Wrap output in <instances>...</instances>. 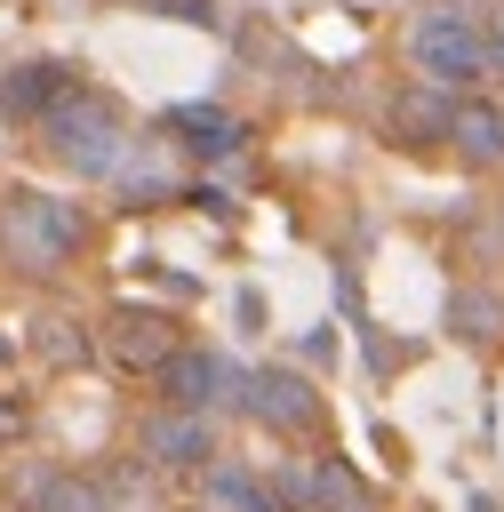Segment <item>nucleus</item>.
<instances>
[{
    "instance_id": "obj_15",
    "label": "nucleus",
    "mask_w": 504,
    "mask_h": 512,
    "mask_svg": "<svg viewBox=\"0 0 504 512\" xmlns=\"http://www.w3.org/2000/svg\"><path fill=\"white\" fill-rule=\"evenodd\" d=\"M208 512H280V496H272L256 472L216 464V472H208Z\"/></svg>"
},
{
    "instance_id": "obj_11",
    "label": "nucleus",
    "mask_w": 504,
    "mask_h": 512,
    "mask_svg": "<svg viewBox=\"0 0 504 512\" xmlns=\"http://www.w3.org/2000/svg\"><path fill=\"white\" fill-rule=\"evenodd\" d=\"M304 512H376V496L360 488V472H352V464L320 456V464L304 472Z\"/></svg>"
},
{
    "instance_id": "obj_2",
    "label": "nucleus",
    "mask_w": 504,
    "mask_h": 512,
    "mask_svg": "<svg viewBox=\"0 0 504 512\" xmlns=\"http://www.w3.org/2000/svg\"><path fill=\"white\" fill-rule=\"evenodd\" d=\"M32 128H40V144H48L72 176H112L120 152H128V120H120V104H112L104 88H80V80H64V96H56Z\"/></svg>"
},
{
    "instance_id": "obj_13",
    "label": "nucleus",
    "mask_w": 504,
    "mask_h": 512,
    "mask_svg": "<svg viewBox=\"0 0 504 512\" xmlns=\"http://www.w3.org/2000/svg\"><path fill=\"white\" fill-rule=\"evenodd\" d=\"M32 512H112V496L88 472H40L32 480Z\"/></svg>"
},
{
    "instance_id": "obj_19",
    "label": "nucleus",
    "mask_w": 504,
    "mask_h": 512,
    "mask_svg": "<svg viewBox=\"0 0 504 512\" xmlns=\"http://www.w3.org/2000/svg\"><path fill=\"white\" fill-rule=\"evenodd\" d=\"M192 512H208V504H192Z\"/></svg>"
},
{
    "instance_id": "obj_12",
    "label": "nucleus",
    "mask_w": 504,
    "mask_h": 512,
    "mask_svg": "<svg viewBox=\"0 0 504 512\" xmlns=\"http://www.w3.org/2000/svg\"><path fill=\"white\" fill-rule=\"evenodd\" d=\"M448 112H456V96L424 80L416 96H400V104H392V128H400V144H432V136H448Z\"/></svg>"
},
{
    "instance_id": "obj_6",
    "label": "nucleus",
    "mask_w": 504,
    "mask_h": 512,
    "mask_svg": "<svg viewBox=\"0 0 504 512\" xmlns=\"http://www.w3.org/2000/svg\"><path fill=\"white\" fill-rule=\"evenodd\" d=\"M152 384H160V400L168 408H208V400H224V384H240L216 352H200V344H176L160 368H152Z\"/></svg>"
},
{
    "instance_id": "obj_10",
    "label": "nucleus",
    "mask_w": 504,
    "mask_h": 512,
    "mask_svg": "<svg viewBox=\"0 0 504 512\" xmlns=\"http://www.w3.org/2000/svg\"><path fill=\"white\" fill-rule=\"evenodd\" d=\"M64 80H72V64H16L0 80V120H40L64 96Z\"/></svg>"
},
{
    "instance_id": "obj_3",
    "label": "nucleus",
    "mask_w": 504,
    "mask_h": 512,
    "mask_svg": "<svg viewBox=\"0 0 504 512\" xmlns=\"http://www.w3.org/2000/svg\"><path fill=\"white\" fill-rule=\"evenodd\" d=\"M408 56H416V72L432 80V88H472V80H488V24L472 16V8H456V0H440L416 32H408Z\"/></svg>"
},
{
    "instance_id": "obj_7",
    "label": "nucleus",
    "mask_w": 504,
    "mask_h": 512,
    "mask_svg": "<svg viewBox=\"0 0 504 512\" xmlns=\"http://www.w3.org/2000/svg\"><path fill=\"white\" fill-rule=\"evenodd\" d=\"M104 352L120 360V368H136V376H152L168 352H176V328L160 320V312H144V304H120L112 320H104Z\"/></svg>"
},
{
    "instance_id": "obj_9",
    "label": "nucleus",
    "mask_w": 504,
    "mask_h": 512,
    "mask_svg": "<svg viewBox=\"0 0 504 512\" xmlns=\"http://www.w3.org/2000/svg\"><path fill=\"white\" fill-rule=\"evenodd\" d=\"M168 128H176V144H184V152H200V160H232V152H240V136H248V128H240L232 112H216V104H176V112H168Z\"/></svg>"
},
{
    "instance_id": "obj_16",
    "label": "nucleus",
    "mask_w": 504,
    "mask_h": 512,
    "mask_svg": "<svg viewBox=\"0 0 504 512\" xmlns=\"http://www.w3.org/2000/svg\"><path fill=\"white\" fill-rule=\"evenodd\" d=\"M40 328H48V336H40V352H48V360H80V352H88V336H80L72 320H40Z\"/></svg>"
},
{
    "instance_id": "obj_18",
    "label": "nucleus",
    "mask_w": 504,
    "mask_h": 512,
    "mask_svg": "<svg viewBox=\"0 0 504 512\" xmlns=\"http://www.w3.org/2000/svg\"><path fill=\"white\" fill-rule=\"evenodd\" d=\"M8 360H16V344H8V336H0V368H8Z\"/></svg>"
},
{
    "instance_id": "obj_17",
    "label": "nucleus",
    "mask_w": 504,
    "mask_h": 512,
    "mask_svg": "<svg viewBox=\"0 0 504 512\" xmlns=\"http://www.w3.org/2000/svg\"><path fill=\"white\" fill-rule=\"evenodd\" d=\"M488 72H504V16L488 24Z\"/></svg>"
},
{
    "instance_id": "obj_14",
    "label": "nucleus",
    "mask_w": 504,
    "mask_h": 512,
    "mask_svg": "<svg viewBox=\"0 0 504 512\" xmlns=\"http://www.w3.org/2000/svg\"><path fill=\"white\" fill-rule=\"evenodd\" d=\"M448 328H456L464 344H496V336H504V296H488V288H456V296H448Z\"/></svg>"
},
{
    "instance_id": "obj_8",
    "label": "nucleus",
    "mask_w": 504,
    "mask_h": 512,
    "mask_svg": "<svg viewBox=\"0 0 504 512\" xmlns=\"http://www.w3.org/2000/svg\"><path fill=\"white\" fill-rule=\"evenodd\" d=\"M448 144H456L472 168H504V104L456 96V112H448Z\"/></svg>"
},
{
    "instance_id": "obj_1",
    "label": "nucleus",
    "mask_w": 504,
    "mask_h": 512,
    "mask_svg": "<svg viewBox=\"0 0 504 512\" xmlns=\"http://www.w3.org/2000/svg\"><path fill=\"white\" fill-rule=\"evenodd\" d=\"M80 248H88L80 200H56V192H40V184H8V192H0V256H8L16 272L56 280Z\"/></svg>"
},
{
    "instance_id": "obj_5",
    "label": "nucleus",
    "mask_w": 504,
    "mask_h": 512,
    "mask_svg": "<svg viewBox=\"0 0 504 512\" xmlns=\"http://www.w3.org/2000/svg\"><path fill=\"white\" fill-rule=\"evenodd\" d=\"M216 456V432H208V408H160L144 424V464L160 472H200Z\"/></svg>"
},
{
    "instance_id": "obj_4",
    "label": "nucleus",
    "mask_w": 504,
    "mask_h": 512,
    "mask_svg": "<svg viewBox=\"0 0 504 512\" xmlns=\"http://www.w3.org/2000/svg\"><path fill=\"white\" fill-rule=\"evenodd\" d=\"M240 400H248V416L272 424V432H312V424H320V392H312L296 368H256V376H240Z\"/></svg>"
}]
</instances>
